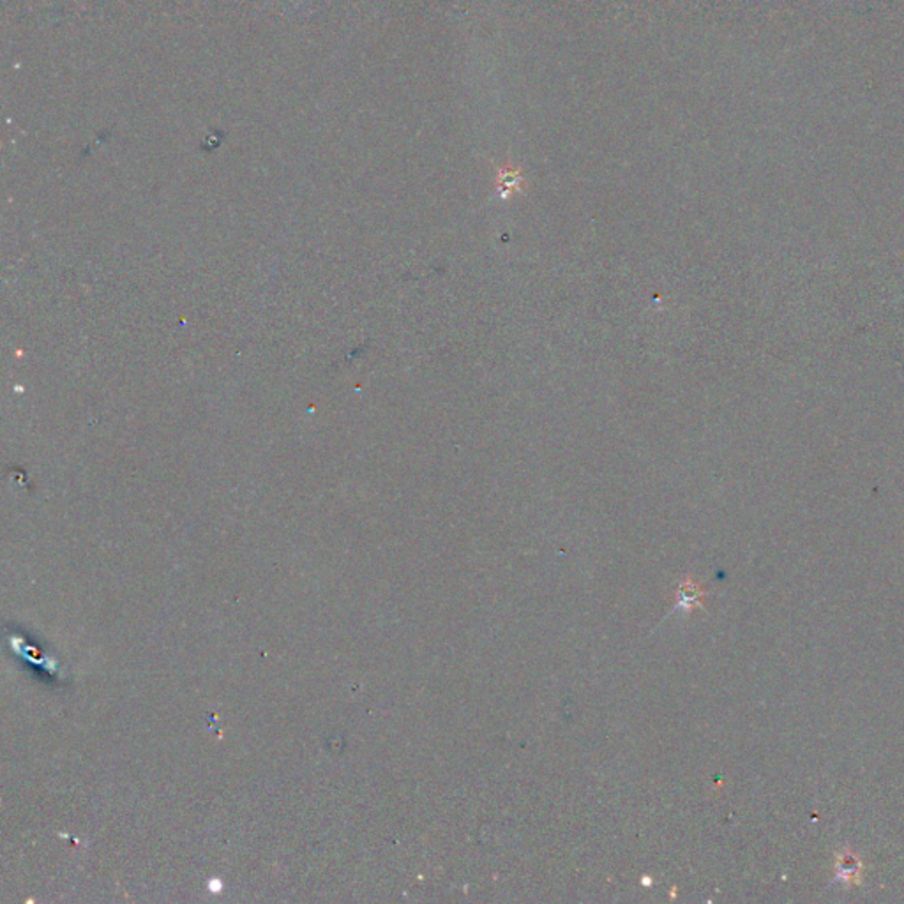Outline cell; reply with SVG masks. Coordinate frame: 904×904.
<instances>
[{
  "label": "cell",
  "instance_id": "6da1fadb",
  "mask_svg": "<svg viewBox=\"0 0 904 904\" xmlns=\"http://www.w3.org/2000/svg\"><path fill=\"white\" fill-rule=\"evenodd\" d=\"M862 862L852 852H839L836 857V880L845 885H857L862 876Z\"/></svg>",
  "mask_w": 904,
  "mask_h": 904
},
{
  "label": "cell",
  "instance_id": "7a4b0ae2",
  "mask_svg": "<svg viewBox=\"0 0 904 904\" xmlns=\"http://www.w3.org/2000/svg\"><path fill=\"white\" fill-rule=\"evenodd\" d=\"M523 184V177H522V172L520 169L513 167V165H506L500 174H499V185L500 189L506 193L509 191H515V189H520V185Z\"/></svg>",
  "mask_w": 904,
  "mask_h": 904
}]
</instances>
